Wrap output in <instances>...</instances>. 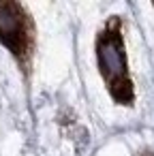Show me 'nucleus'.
Segmentation results:
<instances>
[{
    "instance_id": "obj_1",
    "label": "nucleus",
    "mask_w": 154,
    "mask_h": 156,
    "mask_svg": "<svg viewBox=\"0 0 154 156\" xmlns=\"http://www.w3.org/2000/svg\"><path fill=\"white\" fill-rule=\"evenodd\" d=\"M96 58L103 79L107 81L109 94L120 105H133L135 92L133 81L128 77L126 69V54H124V41L120 34V22L113 17L105 30L96 39Z\"/></svg>"
},
{
    "instance_id": "obj_2",
    "label": "nucleus",
    "mask_w": 154,
    "mask_h": 156,
    "mask_svg": "<svg viewBox=\"0 0 154 156\" xmlns=\"http://www.w3.org/2000/svg\"><path fill=\"white\" fill-rule=\"evenodd\" d=\"M0 41L22 62L24 69H28L34 47V34L32 22L22 5L7 2V0L0 2Z\"/></svg>"
},
{
    "instance_id": "obj_3",
    "label": "nucleus",
    "mask_w": 154,
    "mask_h": 156,
    "mask_svg": "<svg viewBox=\"0 0 154 156\" xmlns=\"http://www.w3.org/2000/svg\"><path fill=\"white\" fill-rule=\"evenodd\" d=\"M139 156H154V152L152 150H143V152H139Z\"/></svg>"
}]
</instances>
